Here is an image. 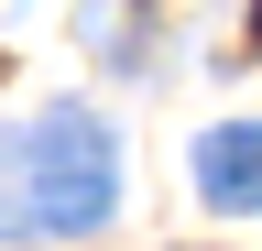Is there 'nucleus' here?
Wrapping results in <instances>:
<instances>
[{
  "instance_id": "obj_2",
  "label": "nucleus",
  "mask_w": 262,
  "mask_h": 251,
  "mask_svg": "<svg viewBox=\"0 0 262 251\" xmlns=\"http://www.w3.org/2000/svg\"><path fill=\"white\" fill-rule=\"evenodd\" d=\"M196 197L208 208H262V120H229V131L196 142Z\"/></svg>"
},
{
  "instance_id": "obj_1",
  "label": "nucleus",
  "mask_w": 262,
  "mask_h": 251,
  "mask_svg": "<svg viewBox=\"0 0 262 251\" xmlns=\"http://www.w3.org/2000/svg\"><path fill=\"white\" fill-rule=\"evenodd\" d=\"M110 208H120V142L88 109H44L11 142V197H0V218L11 230H44V240H77Z\"/></svg>"
}]
</instances>
